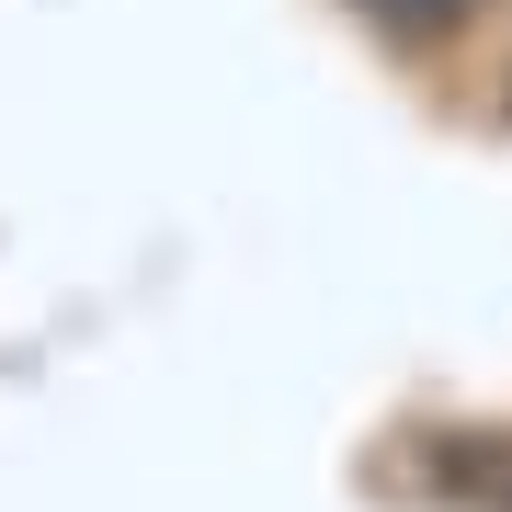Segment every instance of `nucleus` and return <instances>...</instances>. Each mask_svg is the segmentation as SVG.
Masks as SVG:
<instances>
[{"label":"nucleus","instance_id":"f257e3e1","mask_svg":"<svg viewBox=\"0 0 512 512\" xmlns=\"http://www.w3.org/2000/svg\"><path fill=\"white\" fill-rule=\"evenodd\" d=\"M433 490H444V501H478V512H512V444L444 433V444H433Z\"/></svg>","mask_w":512,"mask_h":512},{"label":"nucleus","instance_id":"f03ea898","mask_svg":"<svg viewBox=\"0 0 512 512\" xmlns=\"http://www.w3.org/2000/svg\"><path fill=\"white\" fill-rule=\"evenodd\" d=\"M365 12L387 23V35H456V23L478 12V0H365Z\"/></svg>","mask_w":512,"mask_h":512}]
</instances>
